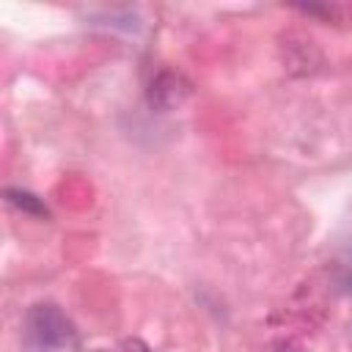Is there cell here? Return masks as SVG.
Wrapping results in <instances>:
<instances>
[{"label":"cell","mask_w":352,"mask_h":352,"mask_svg":"<svg viewBox=\"0 0 352 352\" xmlns=\"http://www.w3.org/2000/svg\"><path fill=\"white\" fill-rule=\"evenodd\" d=\"M94 352H107V349H94Z\"/></svg>","instance_id":"4"},{"label":"cell","mask_w":352,"mask_h":352,"mask_svg":"<svg viewBox=\"0 0 352 352\" xmlns=\"http://www.w3.org/2000/svg\"><path fill=\"white\" fill-rule=\"evenodd\" d=\"M190 91H192V85H190V80H187L184 74L165 69V72H160V74L151 80V85H148V104L165 113V110L179 107V104L190 96Z\"/></svg>","instance_id":"2"},{"label":"cell","mask_w":352,"mask_h":352,"mask_svg":"<svg viewBox=\"0 0 352 352\" xmlns=\"http://www.w3.org/2000/svg\"><path fill=\"white\" fill-rule=\"evenodd\" d=\"M25 341L36 352H60L74 346L77 330L58 305L38 302L25 314Z\"/></svg>","instance_id":"1"},{"label":"cell","mask_w":352,"mask_h":352,"mask_svg":"<svg viewBox=\"0 0 352 352\" xmlns=\"http://www.w3.org/2000/svg\"><path fill=\"white\" fill-rule=\"evenodd\" d=\"M6 198H8V204H14L16 209H22V212H28V214H33V217H50V209L44 206V201L36 198V195L28 192V190L8 187V190H6Z\"/></svg>","instance_id":"3"}]
</instances>
